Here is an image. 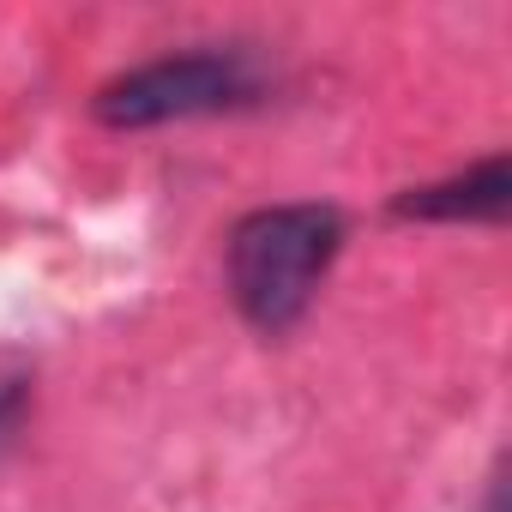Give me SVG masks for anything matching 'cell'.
I'll return each instance as SVG.
<instances>
[{"label": "cell", "instance_id": "277c9868", "mask_svg": "<svg viewBox=\"0 0 512 512\" xmlns=\"http://www.w3.org/2000/svg\"><path fill=\"white\" fill-rule=\"evenodd\" d=\"M25 392H31V368H25V356L0 344V428H13V422H19Z\"/></svg>", "mask_w": 512, "mask_h": 512}, {"label": "cell", "instance_id": "6da1fadb", "mask_svg": "<svg viewBox=\"0 0 512 512\" xmlns=\"http://www.w3.org/2000/svg\"><path fill=\"white\" fill-rule=\"evenodd\" d=\"M344 217L332 205H266L229 235V296L260 332H290L338 260Z\"/></svg>", "mask_w": 512, "mask_h": 512}, {"label": "cell", "instance_id": "3957f363", "mask_svg": "<svg viewBox=\"0 0 512 512\" xmlns=\"http://www.w3.org/2000/svg\"><path fill=\"white\" fill-rule=\"evenodd\" d=\"M512 205V169L506 157H482L476 169L434 181V187H410L392 211L398 217H422V223H500Z\"/></svg>", "mask_w": 512, "mask_h": 512}, {"label": "cell", "instance_id": "5b68a950", "mask_svg": "<svg viewBox=\"0 0 512 512\" xmlns=\"http://www.w3.org/2000/svg\"><path fill=\"white\" fill-rule=\"evenodd\" d=\"M482 512H500V482L488 488V500H482Z\"/></svg>", "mask_w": 512, "mask_h": 512}, {"label": "cell", "instance_id": "7a4b0ae2", "mask_svg": "<svg viewBox=\"0 0 512 512\" xmlns=\"http://www.w3.org/2000/svg\"><path fill=\"white\" fill-rule=\"evenodd\" d=\"M253 97V67L241 55H163L145 61L97 91V121L103 127H157V121H187V115H223Z\"/></svg>", "mask_w": 512, "mask_h": 512}]
</instances>
